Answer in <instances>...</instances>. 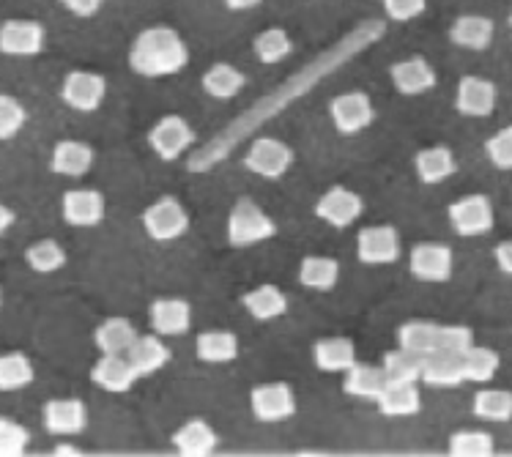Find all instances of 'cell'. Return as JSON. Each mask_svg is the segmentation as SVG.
<instances>
[{
    "label": "cell",
    "instance_id": "6da1fadb",
    "mask_svg": "<svg viewBox=\"0 0 512 457\" xmlns=\"http://www.w3.org/2000/svg\"><path fill=\"white\" fill-rule=\"evenodd\" d=\"M189 63V47L181 33L168 25H154L135 36L129 47V69L146 80L173 77Z\"/></svg>",
    "mask_w": 512,
    "mask_h": 457
},
{
    "label": "cell",
    "instance_id": "7a4b0ae2",
    "mask_svg": "<svg viewBox=\"0 0 512 457\" xmlns=\"http://www.w3.org/2000/svg\"><path fill=\"white\" fill-rule=\"evenodd\" d=\"M277 236V222L263 211L255 200L241 198L228 214V244L236 250H247Z\"/></svg>",
    "mask_w": 512,
    "mask_h": 457
},
{
    "label": "cell",
    "instance_id": "3957f363",
    "mask_svg": "<svg viewBox=\"0 0 512 457\" xmlns=\"http://www.w3.org/2000/svg\"><path fill=\"white\" fill-rule=\"evenodd\" d=\"M148 146L162 162H176L195 146V129L181 115H165L148 129Z\"/></svg>",
    "mask_w": 512,
    "mask_h": 457
},
{
    "label": "cell",
    "instance_id": "277c9868",
    "mask_svg": "<svg viewBox=\"0 0 512 457\" xmlns=\"http://www.w3.org/2000/svg\"><path fill=\"white\" fill-rule=\"evenodd\" d=\"M143 228L154 241L168 244L181 239L189 230V211L178 198H159L143 211Z\"/></svg>",
    "mask_w": 512,
    "mask_h": 457
},
{
    "label": "cell",
    "instance_id": "5b68a950",
    "mask_svg": "<svg viewBox=\"0 0 512 457\" xmlns=\"http://www.w3.org/2000/svg\"><path fill=\"white\" fill-rule=\"evenodd\" d=\"M107 96V80L102 74L74 69L63 77L61 102L74 113H96Z\"/></svg>",
    "mask_w": 512,
    "mask_h": 457
},
{
    "label": "cell",
    "instance_id": "8992f818",
    "mask_svg": "<svg viewBox=\"0 0 512 457\" xmlns=\"http://www.w3.org/2000/svg\"><path fill=\"white\" fill-rule=\"evenodd\" d=\"M447 217L458 236H485L496 225V211L488 195H466L455 200Z\"/></svg>",
    "mask_w": 512,
    "mask_h": 457
},
{
    "label": "cell",
    "instance_id": "52a82bcc",
    "mask_svg": "<svg viewBox=\"0 0 512 457\" xmlns=\"http://www.w3.org/2000/svg\"><path fill=\"white\" fill-rule=\"evenodd\" d=\"M400 233L392 225H370L356 236V258L365 266H389L400 260Z\"/></svg>",
    "mask_w": 512,
    "mask_h": 457
},
{
    "label": "cell",
    "instance_id": "ba28073f",
    "mask_svg": "<svg viewBox=\"0 0 512 457\" xmlns=\"http://www.w3.org/2000/svg\"><path fill=\"white\" fill-rule=\"evenodd\" d=\"M47 44V31L36 20H6L0 25V55L6 58H36Z\"/></svg>",
    "mask_w": 512,
    "mask_h": 457
},
{
    "label": "cell",
    "instance_id": "9c48e42d",
    "mask_svg": "<svg viewBox=\"0 0 512 457\" xmlns=\"http://www.w3.org/2000/svg\"><path fill=\"white\" fill-rule=\"evenodd\" d=\"M329 115H332V124L340 135L354 137L376 121V107L370 102V96L362 91H348V94L332 99Z\"/></svg>",
    "mask_w": 512,
    "mask_h": 457
},
{
    "label": "cell",
    "instance_id": "30bf717a",
    "mask_svg": "<svg viewBox=\"0 0 512 457\" xmlns=\"http://www.w3.org/2000/svg\"><path fill=\"white\" fill-rule=\"evenodd\" d=\"M291 165V146H285L283 140H274V137H258L244 156V167L255 176L266 178V181L283 178L291 170Z\"/></svg>",
    "mask_w": 512,
    "mask_h": 457
},
{
    "label": "cell",
    "instance_id": "8fae6325",
    "mask_svg": "<svg viewBox=\"0 0 512 457\" xmlns=\"http://www.w3.org/2000/svg\"><path fill=\"white\" fill-rule=\"evenodd\" d=\"M408 269L422 282H447L455 269V258L447 244L439 241H422L408 252Z\"/></svg>",
    "mask_w": 512,
    "mask_h": 457
},
{
    "label": "cell",
    "instance_id": "7c38bea8",
    "mask_svg": "<svg viewBox=\"0 0 512 457\" xmlns=\"http://www.w3.org/2000/svg\"><path fill=\"white\" fill-rule=\"evenodd\" d=\"M362 211H365V200L348 187L326 189L321 200L315 203V217L335 230L351 228L356 219L362 217Z\"/></svg>",
    "mask_w": 512,
    "mask_h": 457
},
{
    "label": "cell",
    "instance_id": "4fadbf2b",
    "mask_svg": "<svg viewBox=\"0 0 512 457\" xmlns=\"http://www.w3.org/2000/svg\"><path fill=\"white\" fill-rule=\"evenodd\" d=\"M250 408L258 422H285L296 414V395L288 384H261L252 389Z\"/></svg>",
    "mask_w": 512,
    "mask_h": 457
},
{
    "label": "cell",
    "instance_id": "5bb4252c",
    "mask_svg": "<svg viewBox=\"0 0 512 457\" xmlns=\"http://www.w3.org/2000/svg\"><path fill=\"white\" fill-rule=\"evenodd\" d=\"M499 102V88L485 77L466 74L460 77L458 91H455V110L466 118H488Z\"/></svg>",
    "mask_w": 512,
    "mask_h": 457
},
{
    "label": "cell",
    "instance_id": "9a60e30c",
    "mask_svg": "<svg viewBox=\"0 0 512 457\" xmlns=\"http://www.w3.org/2000/svg\"><path fill=\"white\" fill-rule=\"evenodd\" d=\"M105 211V195L99 189H69L61 198V217L72 228H96Z\"/></svg>",
    "mask_w": 512,
    "mask_h": 457
},
{
    "label": "cell",
    "instance_id": "2e32d148",
    "mask_svg": "<svg viewBox=\"0 0 512 457\" xmlns=\"http://www.w3.org/2000/svg\"><path fill=\"white\" fill-rule=\"evenodd\" d=\"M42 422L53 436H77L88 427V408L77 397H53L44 403Z\"/></svg>",
    "mask_w": 512,
    "mask_h": 457
},
{
    "label": "cell",
    "instance_id": "e0dca14e",
    "mask_svg": "<svg viewBox=\"0 0 512 457\" xmlns=\"http://www.w3.org/2000/svg\"><path fill=\"white\" fill-rule=\"evenodd\" d=\"M389 80L395 91L403 96H422L436 88V69L430 66L422 55H411L406 61H398L389 66Z\"/></svg>",
    "mask_w": 512,
    "mask_h": 457
},
{
    "label": "cell",
    "instance_id": "ac0fdd59",
    "mask_svg": "<svg viewBox=\"0 0 512 457\" xmlns=\"http://www.w3.org/2000/svg\"><path fill=\"white\" fill-rule=\"evenodd\" d=\"M91 381L110 395H124L135 386L137 373L126 359V354H102L99 362L91 367Z\"/></svg>",
    "mask_w": 512,
    "mask_h": 457
},
{
    "label": "cell",
    "instance_id": "d6986e66",
    "mask_svg": "<svg viewBox=\"0 0 512 457\" xmlns=\"http://www.w3.org/2000/svg\"><path fill=\"white\" fill-rule=\"evenodd\" d=\"M148 321L159 337H181L192 326V307L184 299H154L148 307Z\"/></svg>",
    "mask_w": 512,
    "mask_h": 457
},
{
    "label": "cell",
    "instance_id": "ffe728a7",
    "mask_svg": "<svg viewBox=\"0 0 512 457\" xmlns=\"http://www.w3.org/2000/svg\"><path fill=\"white\" fill-rule=\"evenodd\" d=\"M493 36H496V25L491 17H482V14H460L450 25V42L460 50H488L493 44Z\"/></svg>",
    "mask_w": 512,
    "mask_h": 457
},
{
    "label": "cell",
    "instance_id": "44dd1931",
    "mask_svg": "<svg viewBox=\"0 0 512 457\" xmlns=\"http://www.w3.org/2000/svg\"><path fill=\"white\" fill-rule=\"evenodd\" d=\"M170 348L162 343V337L154 334H137V340L132 348L126 351V359L135 367L137 378H148V375L159 373L162 367H168L170 362Z\"/></svg>",
    "mask_w": 512,
    "mask_h": 457
},
{
    "label": "cell",
    "instance_id": "7402d4cb",
    "mask_svg": "<svg viewBox=\"0 0 512 457\" xmlns=\"http://www.w3.org/2000/svg\"><path fill=\"white\" fill-rule=\"evenodd\" d=\"M94 148L83 140H61L50 156V170L63 178H83L94 165Z\"/></svg>",
    "mask_w": 512,
    "mask_h": 457
},
{
    "label": "cell",
    "instance_id": "603a6c76",
    "mask_svg": "<svg viewBox=\"0 0 512 457\" xmlns=\"http://www.w3.org/2000/svg\"><path fill=\"white\" fill-rule=\"evenodd\" d=\"M414 170H417V178L422 184L436 187V184H444L447 178L455 176L458 159H455L450 146H430L422 148V151L414 156Z\"/></svg>",
    "mask_w": 512,
    "mask_h": 457
},
{
    "label": "cell",
    "instance_id": "cb8c5ba5",
    "mask_svg": "<svg viewBox=\"0 0 512 457\" xmlns=\"http://www.w3.org/2000/svg\"><path fill=\"white\" fill-rule=\"evenodd\" d=\"M220 444L214 427L206 419H189L173 433V447L184 457H206Z\"/></svg>",
    "mask_w": 512,
    "mask_h": 457
},
{
    "label": "cell",
    "instance_id": "d4e9b609",
    "mask_svg": "<svg viewBox=\"0 0 512 457\" xmlns=\"http://www.w3.org/2000/svg\"><path fill=\"white\" fill-rule=\"evenodd\" d=\"M419 381L436 386V389H455V386L466 384L463 359L458 354H447V351H433L422 362V378Z\"/></svg>",
    "mask_w": 512,
    "mask_h": 457
},
{
    "label": "cell",
    "instance_id": "484cf974",
    "mask_svg": "<svg viewBox=\"0 0 512 457\" xmlns=\"http://www.w3.org/2000/svg\"><path fill=\"white\" fill-rule=\"evenodd\" d=\"M376 406L389 419L417 416L422 411V395L417 384H387L376 397Z\"/></svg>",
    "mask_w": 512,
    "mask_h": 457
},
{
    "label": "cell",
    "instance_id": "4316f807",
    "mask_svg": "<svg viewBox=\"0 0 512 457\" xmlns=\"http://www.w3.org/2000/svg\"><path fill=\"white\" fill-rule=\"evenodd\" d=\"M241 304H244V310L250 312L255 321H277V318H283L285 312H288V299H285V293L277 288V285H258V288H252L241 296Z\"/></svg>",
    "mask_w": 512,
    "mask_h": 457
},
{
    "label": "cell",
    "instance_id": "83f0119b",
    "mask_svg": "<svg viewBox=\"0 0 512 457\" xmlns=\"http://www.w3.org/2000/svg\"><path fill=\"white\" fill-rule=\"evenodd\" d=\"M313 362L321 373H345L356 362V345L345 337H326L313 345Z\"/></svg>",
    "mask_w": 512,
    "mask_h": 457
},
{
    "label": "cell",
    "instance_id": "f1b7e54d",
    "mask_svg": "<svg viewBox=\"0 0 512 457\" xmlns=\"http://www.w3.org/2000/svg\"><path fill=\"white\" fill-rule=\"evenodd\" d=\"M200 85H203V91H206L211 99L228 102V99H236V96L244 91L247 77H244V72H239L236 66H230V63H214L211 69H206Z\"/></svg>",
    "mask_w": 512,
    "mask_h": 457
},
{
    "label": "cell",
    "instance_id": "f546056e",
    "mask_svg": "<svg viewBox=\"0 0 512 457\" xmlns=\"http://www.w3.org/2000/svg\"><path fill=\"white\" fill-rule=\"evenodd\" d=\"M195 356L203 364H228L239 359V337L225 329L198 334L195 340Z\"/></svg>",
    "mask_w": 512,
    "mask_h": 457
},
{
    "label": "cell",
    "instance_id": "4dcf8cb0",
    "mask_svg": "<svg viewBox=\"0 0 512 457\" xmlns=\"http://www.w3.org/2000/svg\"><path fill=\"white\" fill-rule=\"evenodd\" d=\"M384 386H387V378H384L381 364L376 367V364L354 362L348 370H345V381H343L345 395L359 397V400H376Z\"/></svg>",
    "mask_w": 512,
    "mask_h": 457
},
{
    "label": "cell",
    "instance_id": "1f68e13d",
    "mask_svg": "<svg viewBox=\"0 0 512 457\" xmlns=\"http://www.w3.org/2000/svg\"><path fill=\"white\" fill-rule=\"evenodd\" d=\"M137 340V329L126 318H107L96 326L94 345L99 354H126Z\"/></svg>",
    "mask_w": 512,
    "mask_h": 457
},
{
    "label": "cell",
    "instance_id": "d6a6232c",
    "mask_svg": "<svg viewBox=\"0 0 512 457\" xmlns=\"http://www.w3.org/2000/svg\"><path fill=\"white\" fill-rule=\"evenodd\" d=\"M340 280V263L324 255H307L299 266V282L307 291L326 293L332 291Z\"/></svg>",
    "mask_w": 512,
    "mask_h": 457
},
{
    "label": "cell",
    "instance_id": "836d02e7",
    "mask_svg": "<svg viewBox=\"0 0 512 457\" xmlns=\"http://www.w3.org/2000/svg\"><path fill=\"white\" fill-rule=\"evenodd\" d=\"M422 362H425V356L411 354V351L398 345L395 351L384 354L381 370H384L387 384H419V378H422Z\"/></svg>",
    "mask_w": 512,
    "mask_h": 457
},
{
    "label": "cell",
    "instance_id": "e575fe53",
    "mask_svg": "<svg viewBox=\"0 0 512 457\" xmlns=\"http://www.w3.org/2000/svg\"><path fill=\"white\" fill-rule=\"evenodd\" d=\"M460 359H463V375L469 384H491L502 367V356L485 345H471Z\"/></svg>",
    "mask_w": 512,
    "mask_h": 457
},
{
    "label": "cell",
    "instance_id": "d590c367",
    "mask_svg": "<svg viewBox=\"0 0 512 457\" xmlns=\"http://www.w3.org/2000/svg\"><path fill=\"white\" fill-rule=\"evenodd\" d=\"M36 370H33L31 356L22 351L0 354V392H20L33 384Z\"/></svg>",
    "mask_w": 512,
    "mask_h": 457
},
{
    "label": "cell",
    "instance_id": "8d00e7d4",
    "mask_svg": "<svg viewBox=\"0 0 512 457\" xmlns=\"http://www.w3.org/2000/svg\"><path fill=\"white\" fill-rule=\"evenodd\" d=\"M439 343V323L433 321H408L398 329V345L411 354L428 356L436 351Z\"/></svg>",
    "mask_w": 512,
    "mask_h": 457
},
{
    "label": "cell",
    "instance_id": "74e56055",
    "mask_svg": "<svg viewBox=\"0 0 512 457\" xmlns=\"http://www.w3.org/2000/svg\"><path fill=\"white\" fill-rule=\"evenodd\" d=\"M474 416L485 422H510L512 419V392L507 389H480L474 395Z\"/></svg>",
    "mask_w": 512,
    "mask_h": 457
},
{
    "label": "cell",
    "instance_id": "f35d334b",
    "mask_svg": "<svg viewBox=\"0 0 512 457\" xmlns=\"http://www.w3.org/2000/svg\"><path fill=\"white\" fill-rule=\"evenodd\" d=\"M66 250H63L61 244L55 239H42L31 244L28 250H25V263H28V269L36 271V274H53V271H61L66 266Z\"/></svg>",
    "mask_w": 512,
    "mask_h": 457
},
{
    "label": "cell",
    "instance_id": "ab89813d",
    "mask_svg": "<svg viewBox=\"0 0 512 457\" xmlns=\"http://www.w3.org/2000/svg\"><path fill=\"white\" fill-rule=\"evenodd\" d=\"M252 50H255V58L266 66H272V63L285 61L288 55L293 52V42L288 31L283 28H266L255 36V42H252Z\"/></svg>",
    "mask_w": 512,
    "mask_h": 457
},
{
    "label": "cell",
    "instance_id": "60d3db41",
    "mask_svg": "<svg viewBox=\"0 0 512 457\" xmlns=\"http://www.w3.org/2000/svg\"><path fill=\"white\" fill-rule=\"evenodd\" d=\"M452 457H491L496 452V441L485 430H458L450 436Z\"/></svg>",
    "mask_w": 512,
    "mask_h": 457
},
{
    "label": "cell",
    "instance_id": "b9f144b4",
    "mask_svg": "<svg viewBox=\"0 0 512 457\" xmlns=\"http://www.w3.org/2000/svg\"><path fill=\"white\" fill-rule=\"evenodd\" d=\"M28 124L25 104L11 94H0V140H14Z\"/></svg>",
    "mask_w": 512,
    "mask_h": 457
},
{
    "label": "cell",
    "instance_id": "7bdbcfd3",
    "mask_svg": "<svg viewBox=\"0 0 512 457\" xmlns=\"http://www.w3.org/2000/svg\"><path fill=\"white\" fill-rule=\"evenodd\" d=\"M31 444L28 427L14 422L9 416H0V457H20Z\"/></svg>",
    "mask_w": 512,
    "mask_h": 457
},
{
    "label": "cell",
    "instance_id": "ee69618b",
    "mask_svg": "<svg viewBox=\"0 0 512 457\" xmlns=\"http://www.w3.org/2000/svg\"><path fill=\"white\" fill-rule=\"evenodd\" d=\"M485 156L496 170H512V124L485 140Z\"/></svg>",
    "mask_w": 512,
    "mask_h": 457
},
{
    "label": "cell",
    "instance_id": "f6af8a7d",
    "mask_svg": "<svg viewBox=\"0 0 512 457\" xmlns=\"http://www.w3.org/2000/svg\"><path fill=\"white\" fill-rule=\"evenodd\" d=\"M474 345V332L469 326H460V323H452V326H439V343H436V351H447V354L463 356Z\"/></svg>",
    "mask_w": 512,
    "mask_h": 457
},
{
    "label": "cell",
    "instance_id": "bcb514c9",
    "mask_svg": "<svg viewBox=\"0 0 512 457\" xmlns=\"http://www.w3.org/2000/svg\"><path fill=\"white\" fill-rule=\"evenodd\" d=\"M381 6L392 22H411L428 11V0H381Z\"/></svg>",
    "mask_w": 512,
    "mask_h": 457
},
{
    "label": "cell",
    "instance_id": "7dc6e473",
    "mask_svg": "<svg viewBox=\"0 0 512 457\" xmlns=\"http://www.w3.org/2000/svg\"><path fill=\"white\" fill-rule=\"evenodd\" d=\"M58 3H61L63 9L69 11V14H74V17H83V20L99 14V9L105 6V0H58Z\"/></svg>",
    "mask_w": 512,
    "mask_h": 457
},
{
    "label": "cell",
    "instance_id": "c3c4849f",
    "mask_svg": "<svg viewBox=\"0 0 512 457\" xmlns=\"http://www.w3.org/2000/svg\"><path fill=\"white\" fill-rule=\"evenodd\" d=\"M493 258H496V266L502 274L512 277V239L502 241V244H496V250H493Z\"/></svg>",
    "mask_w": 512,
    "mask_h": 457
},
{
    "label": "cell",
    "instance_id": "681fc988",
    "mask_svg": "<svg viewBox=\"0 0 512 457\" xmlns=\"http://www.w3.org/2000/svg\"><path fill=\"white\" fill-rule=\"evenodd\" d=\"M14 222H17V214H14V211H11V208L6 206L3 200H0V236H3V233H6V230H9Z\"/></svg>",
    "mask_w": 512,
    "mask_h": 457
},
{
    "label": "cell",
    "instance_id": "f907efd6",
    "mask_svg": "<svg viewBox=\"0 0 512 457\" xmlns=\"http://www.w3.org/2000/svg\"><path fill=\"white\" fill-rule=\"evenodd\" d=\"M263 0H225V6H228L230 11H250L255 9V6H261Z\"/></svg>",
    "mask_w": 512,
    "mask_h": 457
},
{
    "label": "cell",
    "instance_id": "816d5d0a",
    "mask_svg": "<svg viewBox=\"0 0 512 457\" xmlns=\"http://www.w3.org/2000/svg\"><path fill=\"white\" fill-rule=\"evenodd\" d=\"M53 455H58V457H74V455H83V449L74 447V444H55Z\"/></svg>",
    "mask_w": 512,
    "mask_h": 457
},
{
    "label": "cell",
    "instance_id": "f5cc1de1",
    "mask_svg": "<svg viewBox=\"0 0 512 457\" xmlns=\"http://www.w3.org/2000/svg\"><path fill=\"white\" fill-rule=\"evenodd\" d=\"M0 310H3V285H0Z\"/></svg>",
    "mask_w": 512,
    "mask_h": 457
},
{
    "label": "cell",
    "instance_id": "db71d44e",
    "mask_svg": "<svg viewBox=\"0 0 512 457\" xmlns=\"http://www.w3.org/2000/svg\"><path fill=\"white\" fill-rule=\"evenodd\" d=\"M507 22H510V28H512V9H510V17H507Z\"/></svg>",
    "mask_w": 512,
    "mask_h": 457
}]
</instances>
